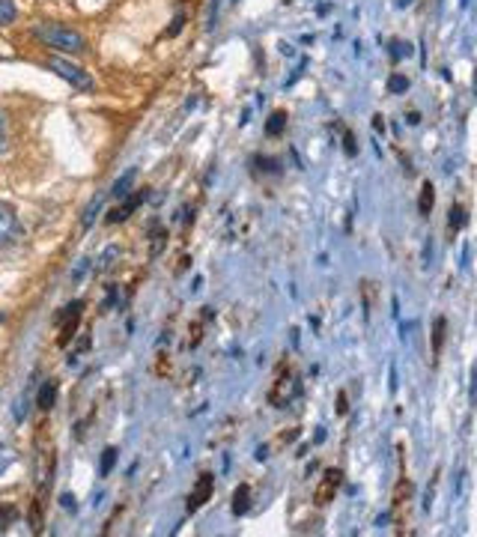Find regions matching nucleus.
I'll use <instances>...</instances> for the list:
<instances>
[{"label": "nucleus", "mask_w": 477, "mask_h": 537, "mask_svg": "<svg viewBox=\"0 0 477 537\" xmlns=\"http://www.w3.org/2000/svg\"><path fill=\"white\" fill-rule=\"evenodd\" d=\"M15 21V3L12 0H0V27Z\"/></svg>", "instance_id": "obj_10"}, {"label": "nucleus", "mask_w": 477, "mask_h": 537, "mask_svg": "<svg viewBox=\"0 0 477 537\" xmlns=\"http://www.w3.org/2000/svg\"><path fill=\"white\" fill-rule=\"evenodd\" d=\"M361 293H364V314H370V308H373V284H370V281H364Z\"/></svg>", "instance_id": "obj_20"}, {"label": "nucleus", "mask_w": 477, "mask_h": 537, "mask_svg": "<svg viewBox=\"0 0 477 537\" xmlns=\"http://www.w3.org/2000/svg\"><path fill=\"white\" fill-rule=\"evenodd\" d=\"M474 90H477V75H474Z\"/></svg>", "instance_id": "obj_27"}, {"label": "nucleus", "mask_w": 477, "mask_h": 537, "mask_svg": "<svg viewBox=\"0 0 477 537\" xmlns=\"http://www.w3.org/2000/svg\"><path fill=\"white\" fill-rule=\"evenodd\" d=\"M388 90H391V93H406V90H409V81L403 78V75H391Z\"/></svg>", "instance_id": "obj_17"}, {"label": "nucleus", "mask_w": 477, "mask_h": 537, "mask_svg": "<svg viewBox=\"0 0 477 537\" xmlns=\"http://www.w3.org/2000/svg\"><path fill=\"white\" fill-rule=\"evenodd\" d=\"M21 236H24V230H21V221H18L15 209L9 203H0V251L18 245Z\"/></svg>", "instance_id": "obj_2"}, {"label": "nucleus", "mask_w": 477, "mask_h": 537, "mask_svg": "<svg viewBox=\"0 0 477 537\" xmlns=\"http://www.w3.org/2000/svg\"><path fill=\"white\" fill-rule=\"evenodd\" d=\"M0 323H3V314H0Z\"/></svg>", "instance_id": "obj_28"}, {"label": "nucleus", "mask_w": 477, "mask_h": 537, "mask_svg": "<svg viewBox=\"0 0 477 537\" xmlns=\"http://www.w3.org/2000/svg\"><path fill=\"white\" fill-rule=\"evenodd\" d=\"M147 200V191H138V194H126V200H122V206H117V209H113L111 215H108V221L111 224H120V221H126L131 212L138 209V206Z\"/></svg>", "instance_id": "obj_6"}, {"label": "nucleus", "mask_w": 477, "mask_h": 537, "mask_svg": "<svg viewBox=\"0 0 477 537\" xmlns=\"http://www.w3.org/2000/svg\"><path fill=\"white\" fill-rule=\"evenodd\" d=\"M462 206H451V233H456L462 227Z\"/></svg>", "instance_id": "obj_19"}, {"label": "nucleus", "mask_w": 477, "mask_h": 537, "mask_svg": "<svg viewBox=\"0 0 477 537\" xmlns=\"http://www.w3.org/2000/svg\"><path fill=\"white\" fill-rule=\"evenodd\" d=\"M6 147V135H3V114H0V153H3Z\"/></svg>", "instance_id": "obj_25"}, {"label": "nucleus", "mask_w": 477, "mask_h": 537, "mask_svg": "<svg viewBox=\"0 0 477 537\" xmlns=\"http://www.w3.org/2000/svg\"><path fill=\"white\" fill-rule=\"evenodd\" d=\"M340 469H328L326 475H322V484L317 487V505H328L334 493H337V487H340Z\"/></svg>", "instance_id": "obj_5"}, {"label": "nucleus", "mask_w": 477, "mask_h": 537, "mask_svg": "<svg viewBox=\"0 0 477 537\" xmlns=\"http://www.w3.org/2000/svg\"><path fill=\"white\" fill-rule=\"evenodd\" d=\"M78 310H75V314H72V319H69V326H66L63 328V335H60V341H57V343H60V346H66V343H69L72 341V337H75V328H78Z\"/></svg>", "instance_id": "obj_14"}, {"label": "nucleus", "mask_w": 477, "mask_h": 537, "mask_svg": "<svg viewBox=\"0 0 477 537\" xmlns=\"http://www.w3.org/2000/svg\"><path fill=\"white\" fill-rule=\"evenodd\" d=\"M102 212V200H93L90 206H87V212H84V230H90L93 227V221H95V215H99Z\"/></svg>", "instance_id": "obj_15"}, {"label": "nucleus", "mask_w": 477, "mask_h": 537, "mask_svg": "<svg viewBox=\"0 0 477 537\" xmlns=\"http://www.w3.org/2000/svg\"><path fill=\"white\" fill-rule=\"evenodd\" d=\"M135 176H138V171H135V167H129V171L122 173V176L117 179V182H113L111 194H113V197H126V194H129V188H131V182H135Z\"/></svg>", "instance_id": "obj_8"}, {"label": "nucleus", "mask_w": 477, "mask_h": 537, "mask_svg": "<svg viewBox=\"0 0 477 537\" xmlns=\"http://www.w3.org/2000/svg\"><path fill=\"white\" fill-rule=\"evenodd\" d=\"M117 257H120V248L113 245V248H108V251L102 254V260H99V266H95V272H108V269L113 266V260H117Z\"/></svg>", "instance_id": "obj_12"}, {"label": "nucleus", "mask_w": 477, "mask_h": 537, "mask_svg": "<svg viewBox=\"0 0 477 537\" xmlns=\"http://www.w3.org/2000/svg\"><path fill=\"white\" fill-rule=\"evenodd\" d=\"M87 266H90V260H81V263H78V269H75V275H72V281H81V278H84V272H87Z\"/></svg>", "instance_id": "obj_23"}, {"label": "nucleus", "mask_w": 477, "mask_h": 537, "mask_svg": "<svg viewBox=\"0 0 477 537\" xmlns=\"http://www.w3.org/2000/svg\"><path fill=\"white\" fill-rule=\"evenodd\" d=\"M183 24H185V15H183V12H179V15L174 18V27H170V30H167V36H176L179 30H183Z\"/></svg>", "instance_id": "obj_22"}, {"label": "nucleus", "mask_w": 477, "mask_h": 537, "mask_svg": "<svg viewBox=\"0 0 477 537\" xmlns=\"http://www.w3.org/2000/svg\"><path fill=\"white\" fill-rule=\"evenodd\" d=\"M397 3H400V6H409V3H412V0H397Z\"/></svg>", "instance_id": "obj_26"}, {"label": "nucleus", "mask_w": 477, "mask_h": 537, "mask_svg": "<svg viewBox=\"0 0 477 537\" xmlns=\"http://www.w3.org/2000/svg\"><path fill=\"white\" fill-rule=\"evenodd\" d=\"M36 39H42L48 48H57V51H66V54H84L87 51V42L78 30H69L63 24H36L33 27Z\"/></svg>", "instance_id": "obj_1"}, {"label": "nucleus", "mask_w": 477, "mask_h": 537, "mask_svg": "<svg viewBox=\"0 0 477 537\" xmlns=\"http://www.w3.org/2000/svg\"><path fill=\"white\" fill-rule=\"evenodd\" d=\"M212 487H215L212 475H200L197 478V484H194V489H191V496H188V511L191 514L200 511V507L209 502V496H212Z\"/></svg>", "instance_id": "obj_4"}, {"label": "nucleus", "mask_w": 477, "mask_h": 537, "mask_svg": "<svg viewBox=\"0 0 477 537\" xmlns=\"http://www.w3.org/2000/svg\"><path fill=\"white\" fill-rule=\"evenodd\" d=\"M15 520H18V511H15V507H3V511H0V531H3L9 522H15Z\"/></svg>", "instance_id": "obj_18"}, {"label": "nucleus", "mask_w": 477, "mask_h": 537, "mask_svg": "<svg viewBox=\"0 0 477 537\" xmlns=\"http://www.w3.org/2000/svg\"><path fill=\"white\" fill-rule=\"evenodd\" d=\"M60 505L66 507V511H75V507H78V505H75V496H69V493H66V496L60 498Z\"/></svg>", "instance_id": "obj_24"}, {"label": "nucleus", "mask_w": 477, "mask_h": 537, "mask_svg": "<svg viewBox=\"0 0 477 537\" xmlns=\"http://www.w3.org/2000/svg\"><path fill=\"white\" fill-rule=\"evenodd\" d=\"M48 69L57 72L63 81H69L72 87H78V90H90L93 87V78L87 72L81 69V66H75L69 60H63V57H48Z\"/></svg>", "instance_id": "obj_3"}, {"label": "nucleus", "mask_w": 477, "mask_h": 537, "mask_svg": "<svg viewBox=\"0 0 477 537\" xmlns=\"http://www.w3.org/2000/svg\"><path fill=\"white\" fill-rule=\"evenodd\" d=\"M283 126H286V114H283V111H274L272 120H269V126H265V131H269V135H281Z\"/></svg>", "instance_id": "obj_11"}, {"label": "nucleus", "mask_w": 477, "mask_h": 537, "mask_svg": "<svg viewBox=\"0 0 477 537\" xmlns=\"http://www.w3.org/2000/svg\"><path fill=\"white\" fill-rule=\"evenodd\" d=\"M418 209H421V215H429V209H433V185H424V191H421V203H418Z\"/></svg>", "instance_id": "obj_16"}, {"label": "nucleus", "mask_w": 477, "mask_h": 537, "mask_svg": "<svg viewBox=\"0 0 477 537\" xmlns=\"http://www.w3.org/2000/svg\"><path fill=\"white\" fill-rule=\"evenodd\" d=\"M113 463H117V448H104V454H102V478L111 475Z\"/></svg>", "instance_id": "obj_13"}, {"label": "nucleus", "mask_w": 477, "mask_h": 537, "mask_svg": "<svg viewBox=\"0 0 477 537\" xmlns=\"http://www.w3.org/2000/svg\"><path fill=\"white\" fill-rule=\"evenodd\" d=\"M247 505H251V487L242 484V487L236 489V496H233V514L242 516V514L247 511Z\"/></svg>", "instance_id": "obj_9"}, {"label": "nucleus", "mask_w": 477, "mask_h": 537, "mask_svg": "<svg viewBox=\"0 0 477 537\" xmlns=\"http://www.w3.org/2000/svg\"><path fill=\"white\" fill-rule=\"evenodd\" d=\"M442 341H445V319L438 317V319H436V352L442 350Z\"/></svg>", "instance_id": "obj_21"}, {"label": "nucleus", "mask_w": 477, "mask_h": 537, "mask_svg": "<svg viewBox=\"0 0 477 537\" xmlns=\"http://www.w3.org/2000/svg\"><path fill=\"white\" fill-rule=\"evenodd\" d=\"M57 403V382L54 379H48V382H42V388H39V397H36V406L39 409H51Z\"/></svg>", "instance_id": "obj_7"}]
</instances>
